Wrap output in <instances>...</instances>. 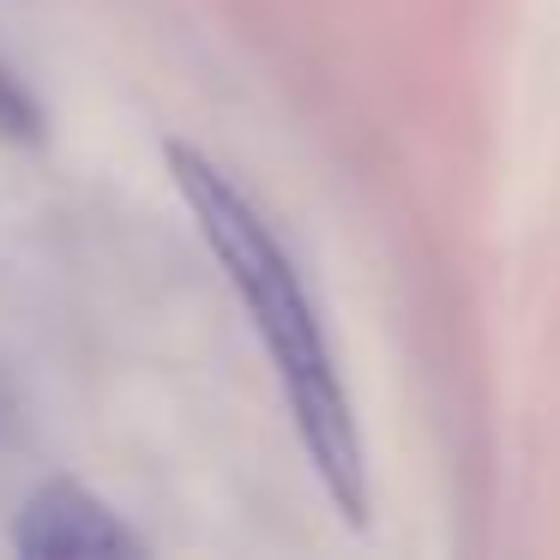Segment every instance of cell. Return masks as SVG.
<instances>
[{
	"mask_svg": "<svg viewBox=\"0 0 560 560\" xmlns=\"http://www.w3.org/2000/svg\"><path fill=\"white\" fill-rule=\"evenodd\" d=\"M170 175L182 206L194 211L199 235H206L211 259L223 266L235 302L247 307L254 331L266 338L271 368L283 386V410L302 440L307 464H314L326 500L338 506L343 524H368V452L362 428H355L350 392H343L338 355L319 326V307L307 302L302 271H295L290 247L278 242L259 206L194 145H170Z\"/></svg>",
	"mask_w": 560,
	"mask_h": 560,
	"instance_id": "cell-1",
	"label": "cell"
},
{
	"mask_svg": "<svg viewBox=\"0 0 560 560\" xmlns=\"http://www.w3.org/2000/svg\"><path fill=\"white\" fill-rule=\"evenodd\" d=\"M13 548L31 560H103V555H145V536L127 530L85 482H43L13 518Z\"/></svg>",
	"mask_w": 560,
	"mask_h": 560,
	"instance_id": "cell-2",
	"label": "cell"
},
{
	"mask_svg": "<svg viewBox=\"0 0 560 560\" xmlns=\"http://www.w3.org/2000/svg\"><path fill=\"white\" fill-rule=\"evenodd\" d=\"M0 139H43V109L7 67H0Z\"/></svg>",
	"mask_w": 560,
	"mask_h": 560,
	"instance_id": "cell-3",
	"label": "cell"
}]
</instances>
